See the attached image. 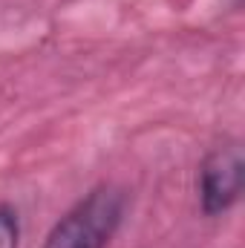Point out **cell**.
I'll return each mask as SVG.
<instances>
[{"label":"cell","instance_id":"7a4b0ae2","mask_svg":"<svg viewBox=\"0 0 245 248\" xmlns=\"http://www.w3.org/2000/svg\"><path fill=\"white\" fill-rule=\"evenodd\" d=\"M245 185V165L243 150L237 141H225L214 147L196 173V190H199V208L205 217H222L228 214L240 196Z\"/></svg>","mask_w":245,"mask_h":248},{"label":"cell","instance_id":"3957f363","mask_svg":"<svg viewBox=\"0 0 245 248\" xmlns=\"http://www.w3.org/2000/svg\"><path fill=\"white\" fill-rule=\"evenodd\" d=\"M20 246V217L17 208L0 205V248H17Z\"/></svg>","mask_w":245,"mask_h":248},{"label":"cell","instance_id":"6da1fadb","mask_svg":"<svg viewBox=\"0 0 245 248\" xmlns=\"http://www.w3.org/2000/svg\"><path fill=\"white\" fill-rule=\"evenodd\" d=\"M127 214V190L113 182L84 193L49 228L41 248H107Z\"/></svg>","mask_w":245,"mask_h":248}]
</instances>
